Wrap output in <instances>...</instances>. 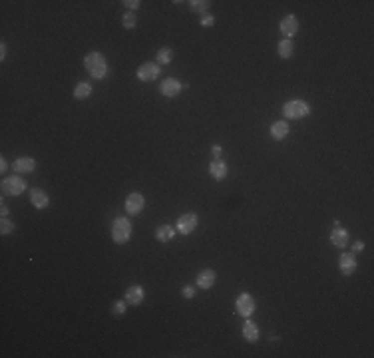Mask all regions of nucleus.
I'll return each mask as SVG.
<instances>
[{"instance_id": "1", "label": "nucleus", "mask_w": 374, "mask_h": 358, "mask_svg": "<svg viewBox=\"0 0 374 358\" xmlns=\"http://www.w3.org/2000/svg\"><path fill=\"white\" fill-rule=\"evenodd\" d=\"M84 66H86L88 74H90L94 80H102V78H106V74H108V60H106L104 54H100V52H90V54L84 58Z\"/></svg>"}, {"instance_id": "2", "label": "nucleus", "mask_w": 374, "mask_h": 358, "mask_svg": "<svg viewBox=\"0 0 374 358\" xmlns=\"http://www.w3.org/2000/svg\"><path fill=\"white\" fill-rule=\"evenodd\" d=\"M132 237V221L128 217H116L112 223V239L116 245H124L128 243Z\"/></svg>"}, {"instance_id": "3", "label": "nucleus", "mask_w": 374, "mask_h": 358, "mask_svg": "<svg viewBox=\"0 0 374 358\" xmlns=\"http://www.w3.org/2000/svg\"><path fill=\"white\" fill-rule=\"evenodd\" d=\"M311 112H313V106L305 100H289L283 106V116H287L291 120H303V118L311 116Z\"/></svg>"}, {"instance_id": "4", "label": "nucleus", "mask_w": 374, "mask_h": 358, "mask_svg": "<svg viewBox=\"0 0 374 358\" xmlns=\"http://www.w3.org/2000/svg\"><path fill=\"white\" fill-rule=\"evenodd\" d=\"M26 191V183L20 176H10V178L2 179V193L4 195H12V197H18Z\"/></svg>"}, {"instance_id": "5", "label": "nucleus", "mask_w": 374, "mask_h": 358, "mask_svg": "<svg viewBox=\"0 0 374 358\" xmlns=\"http://www.w3.org/2000/svg\"><path fill=\"white\" fill-rule=\"evenodd\" d=\"M197 225H199V217H197V213H191V211L180 215V219L176 223L178 233H182V235H191L197 229Z\"/></svg>"}, {"instance_id": "6", "label": "nucleus", "mask_w": 374, "mask_h": 358, "mask_svg": "<svg viewBox=\"0 0 374 358\" xmlns=\"http://www.w3.org/2000/svg\"><path fill=\"white\" fill-rule=\"evenodd\" d=\"M160 72H162V68H160L158 62H146V64H142L138 68L136 76H138L140 82H154L160 76Z\"/></svg>"}, {"instance_id": "7", "label": "nucleus", "mask_w": 374, "mask_h": 358, "mask_svg": "<svg viewBox=\"0 0 374 358\" xmlns=\"http://www.w3.org/2000/svg\"><path fill=\"white\" fill-rule=\"evenodd\" d=\"M235 307H237V313L245 319H249L253 313H255V299L249 295V293H241L235 301Z\"/></svg>"}, {"instance_id": "8", "label": "nucleus", "mask_w": 374, "mask_h": 358, "mask_svg": "<svg viewBox=\"0 0 374 358\" xmlns=\"http://www.w3.org/2000/svg\"><path fill=\"white\" fill-rule=\"evenodd\" d=\"M144 207H146V199H144V195L140 191H134V193L128 195V199H126V211L130 215H140L144 211Z\"/></svg>"}, {"instance_id": "9", "label": "nucleus", "mask_w": 374, "mask_h": 358, "mask_svg": "<svg viewBox=\"0 0 374 358\" xmlns=\"http://www.w3.org/2000/svg\"><path fill=\"white\" fill-rule=\"evenodd\" d=\"M279 28H281V34L291 40V38L297 36V32H299V18H297L295 14H287V16H283Z\"/></svg>"}, {"instance_id": "10", "label": "nucleus", "mask_w": 374, "mask_h": 358, "mask_svg": "<svg viewBox=\"0 0 374 358\" xmlns=\"http://www.w3.org/2000/svg\"><path fill=\"white\" fill-rule=\"evenodd\" d=\"M28 197H30V203H32L36 209H48V205H50L48 193H46L44 189H40V187H32V189L28 191Z\"/></svg>"}, {"instance_id": "11", "label": "nucleus", "mask_w": 374, "mask_h": 358, "mask_svg": "<svg viewBox=\"0 0 374 358\" xmlns=\"http://www.w3.org/2000/svg\"><path fill=\"white\" fill-rule=\"evenodd\" d=\"M357 267H359V263H357L355 253H343V255H341V259H339V269H341V273H343L345 277H351V275L357 271Z\"/></svg>"}, {"instance_id": "12", "label": "nucleus", "mask_w": 374, "mask_h": 358, "mask_svg": "<svg viewBox=\"0 0 374 358\" xmlns=\"http://www.w3.org/2000/svg\"><path fill=\"white\" fill-rule=\"evenodd\" d=\"M182 90H184V84L178 78H166L162 82V94L166 98H176V96L182 94Z\"/></svg>"}, {"instance_id": "13", "label": "nucleus", "mask_w": 374, "mask_h": 358, "mask_svg": "<svg viewBox=\"0 0 374 358\" xmlns=\"http://www.w3.org/2000/svg\"><path fill=\"white\" fill-rule=\"evenodd\" d=\"M146 299V291L142 285H132L128 291H126V301L128 305H134V307H140Z\"/></svg>"}, {"instance_id": "14", "label": "nucleus", "mask_w": 374, "mask_h": 358, "mask_svg": "<svg viewBox=\"0 0 374 358\" xmlns=\"http://www.w3.org/2000/svg\"><path fill=\"white\" fill-rule=\"evenodd\" d=\"M12 170H14L16 174H32V172L36 170V160H34V158H28V156L18 158V160L12 164Z\"/></svg>"}, {"instance_id": "15", "label": "nucleus", "mask_w": 374, "mask_h": 358, "mask_svg": "<svg viewBox=\"0 0 374 358\" xmlns=\"http://www.w3.org/2000/svg\"><path fill=\"white\" fill-rule=\"evenodd\" d=\"M209 174H211V178L217 179V181H221V179L227 178V174H229V170H227V164L221 160V158H215L211 164H209Z\"/></svg>"}, {"instance_id": "16", "label": "nucleus", "mask_w": 374, "mask_h": 358, "mask_svg": "<svg viewBox=\"0 0 374 358\" xmlns=\"http://www.w3.org/2000/svg\"><path fill=\"white\" fill-rule=\"evenodd\" d=\"M215 281H217V275H215V271L213 269H203L199 275H197V287L199 289H211L213 285H215Z\"/></svg>"}, {"instance_id": "17", "label": "nucleus", "mask_w": 374, "mask_h": 358, "mask_svg": "<svg viewBox=\"0 0 374 358\" xmlns=\"http://www.w3.org/2000/svg\"><path fill=\"white\" fill-rule=\"evenodd\" d=\"M349 241H351V235H349L347 229H341V227L333 229V233H331V243L333 245H337L339 249H345L349 245Z\"/></svg>"}, {"instance_id": "18", "label": "nucleus", "mask_w": 374, "mask_h": 358, "mask_svg": "<svg viewBox=\"0 0 374 358\" xmlns=\"http://www.w3.org/2000/svg\"><path fill=\"white\" fill-rule=\"evenodd\" d=\"M271 136H273V140H277V142H283L287 136H289V124L287 122H283V120H279V122H275V124H271Z\"/></svg>"}, {"instance_id": "19", "label": "nucleus", "mask_w": 374, "mask_h": 358, "mask_svg": "<svg viewBox=\"0 0 374 358\" xmlns=\"http://www.w3.org/2000/svg\"><path fill=\"white\" fill-rule=\"evenodd\" d=\"M243 339L247 343H257L259 341V327L253 321H249V319L243 323Z\"/></svg>"}, {"instance_id": "20", "label": "nucleus", "mask_w": 374, "mask_h": 358, "mask_svg": "<svg viewBox=\"0 0 374 358\" xmlns=\"http://www.w3.org/2000/svg\"><path fill=\"white\" fill-rule=\"evenodd\" d=\"M293 52H295V44H293V40L285 38V40L279 42V46H277V54H279V58L289 60V58L293 56Z\"/></svg>"}, {"instance_id": "21", "label": "nucleus", "mask_w": 374, "mask_h": 358, "mask_svg": "<svg viewBox=\"0 0 374 358\" xmlns=\"http://www.w3.org/2000/svg\"><path fill=\"white\" fill-rule=\"evenodd\" d=\"M92 92H94V88H92L90 82H78L76 88H74V98L76 100H86V98L92 96Z\"/></svg>"}, {"instance_id": "22", "label": "nucleus", "mask_w": 374, "mask_h": 358, "mask_svg": "<svg viewBox=\"0 0 374 358\" xmlns=\"http://www.w3.org/2000/svg\"><path fill=\"white\" fill-rule=\"evenodd\" d=\"M174 237H176V229H174L172 225H162V227L156 231V239H158L160 243H170Z\"/></svg>"}, {"instance_id": "23", "label": "nucleus", "mask_w": 374, "mask_h": 358, "mask_svg": "<svg viewBox=\"0 0 374 358\" xmlns=\"http://www.w3.org/2000/svg\"><path fill=\"white\" fill-rule=\"evenodd\" d=\"M172 60H174V50L172 48H160V52H158V64L166 66V64H172Z\"/></svg>"}, {"instance_id": "24", "label": "nucleus", "mask_w": 374, "mask_h": 358, "mask_svg": "<svg viewBox=\"0 0 374 358\" xmlns=\"http://www.w3.org/2000/svg\"><path fill=\"white\" fill-rule=\"evenodd\" d=\"M122 26L128 28V30H134V28L138 26V16H136V12H126V14L122 16Z\"/></svg>"}, {"instance_id": "25", "label": "nucleus", "mask_w": 374, "mask_h": 358, "mask_svg": "<svg viewBox=\"0 0 374 358\" xmlns=\"http://www.w3.org/2000/svg\"><path fill=\"white\" fill-rule=\"evenodd\" d=\"M187 4L191 6V10L201 12V14H205V10L211 6V2H209V0H191V2H187Z\"/></svg>"}, {"instance_id": "26", "label": "nucleus", "mask_w": 374, "mask_h": 358, "mask_svg": "<svg viewBox=\"0 0 374 358\" xmlns=\"http://www.w3.org/2000/svg\"><path fill=\"white\" fill-rule=\"evenodd\" d=\"M126 309H128V301H116V303L112 305V313H114L116 317L126 315Z\"/></svg>"}, {"instance_id": "27", "label": "nucleus", "mask_w": 374, "mask_h": 358, "mask_svg": "<svg viewBox=\"0 0 374 358\" xmlns=\"http://www.w3.org/2000/svg\"><path fill=\"white\" fill-rule=\"evenodd\" d=\"M12 231H14V223H12L10 219L2 217V221H0V233H2V235H10Z\"/></svg>"}, {"instance_id": "28", "label": "nucleus", "mask_w": 374, "mask_h": 358, "mask_svg": "<svg viewBox=\"0 0 374 358\" xmlns=\"http://www.w3.org/2000/svg\"><path fill=\"white\" fill-rule=\"evenodd\" d=\"M199 24H201V26H205V28H211V26L215 24V16H213V14H207V12H205V14H201V18H199Z\"/></svg>"}, {"instance_id": "29", "label": "nucleus", "mask_w": 374, "mask_h": 358, "mask_svg": "<svg viewBox=\"0 0 374 358\" xmlns=\"http://www.w3.org/2000/svg\"><path fill=\"white\" fill-rule=\"evenodd\" d=\"M182 295H184V299H193V297H195V289L186 285V287L182 289Z\"/></svg>"}, {"instance_id": "30", "label": "nucleus", "mask_w": 374, "mask_h": 358, "mask_svg": "<svg viewBox=\"0 0 374 358\" xmlns=\"http://www.w3.org/2000/svg\"><path fill=\"white\" fill-rule=\"evenodd\" d=\"M124 4L130 8V12H134V10H138V8L142 6V2H140V0H124Z\"/></svg>"}, {"instance_id": "31", "label": "nucleus", "mask_w": 374, "mask_h": 358, "mask_svg": "<svg viewBox=\"0 0 374 358\" xmlns=\"http://www.w3.org/2000/svg\"><path fill=\"white\" fill-rule=\"evenodd\" d=\"M365 249V243L363 241H357L355 245H353V253H359V251H363Z\"/></svg>"}, {"instance_id": "32", "label": "nucleus", "mask_w": 374, "mask_h": 358, "mask_svg": "<svg viewBox=\"0 0 374 358\" xmlns=\"http://www.w3.org/2000/svg\"><path fill=\"white\" fill-rule=\"evenodd\" d=\"M221 150H223V148H221L219 144H215V146L211 148V152H213V156H215V158H219V156H221Z\"/></svg>"}, {"instance_id": "33", "label": "nucleus", "mask_w": 374, "mask_h": 358, "mask_svg": "<svg viewBox=\"0 0 374 358\" xmlns=\"http://www.w3.org/2000/svg\"><path fill=\"white\" fill-rule=\"evenodd\" d=\"M6 170H8V162H6V158H4V156H2V158H0V172H2V174H4V172H6Z\"/></svg>"}, {"instance_id": "34", "label": "nucleus", "mask_w": 374, "mask_h": 358, "mask_svg": "<svg viewBox=\"0 0 374 358\" xmlns=\"http://www.w3.org/2000/svg\"><path fill=\"white\" fill-rule=\"evenodd\" d=\"M6 58V42H0V60Z\"/></svg>"}, {"instance_id": "35", "label": "nucleus", "mask_w": 374, "mask_h": 358, "mask_svg": "<svg viewBox=\"0 0 374 358\" xmlns=\"http://www.w3.org/2000/svg\"><path fill=\"white\" fill-rule=\"evenodd\" d=\"M0 213H2V217H8V207H6L4 201H2V205H0Z\"/></svg>"}]
</instances>
